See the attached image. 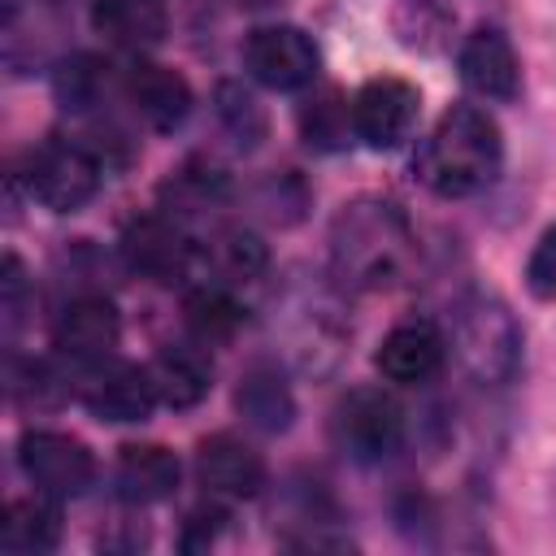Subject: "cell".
<instances>
[{"mask_svg": "<svg viewBox=\"0 0 556 556\" xmlns=\"http://www.w3.org/2000/svg\"><path fill=\"white\" fill-rule=\"evenodd\" d=\"M269 269V248L243 226H222L200 243V282L239 287Z\"/></svg>", "mask_w": 556, "mask_h": 556, "instance_id": "18", "label": "cell"}, {"mask_svg": "<svg viewBox=\"0 0 556 556\" xmlns=\"http://www.w3.org/2000/svg\"><path fill=\"white\" fill-rule=\"evenodd\" d=\"M126 100L135 109V117H143V126L169 135L187 122L191 113V87L178 70L161 65V61H135L126 70Z\"/></svg>", "mask_w": 556, "mask_h": 556, "instance_id": "15", "label": "cell"}, {"mask_svg": "<svg viewBox=\"0 0 556 556\" xmlns=\"http://www.w3.org/2000/svg\"><path fill=\"white\" fill-rule=\"evenodd\" d=\"M321 52L317 43L291 26V22H274V26H256L243 39V70L269 87V91H300L317 78Z\"/></svg>", "mask_w": 556, "mask_h": 556, "instance_id": "8", "label": "cell"}, {"mask_svg": "<svg viewBox=\"0 0 556 556\" xmlns=\"http://www.w3.org/2000/svg\"><path fill=\"white\" fill-rule=\"evenodd\" d=\"M152 374V387H156V400L165 408H195L208 387H213V361L204 352V343H169L152 356L148 365Z\"/></svg>", "mask_w": 556, "mask_h": 556, "instance_id": "17", "label": "cell"}, {"mask_svg": "<svg viewBox=\"0 0 556 556\" xmlns=\"http://www.w3.org/2000/svg\"><path fill=\"white\" fill-rule=\"evenodd\" d=\"M61 543V500L48 491H35L26 500H13L0 526L4 552H52Z\"/></svg>", "mask_w": 556, "mask_h": 556, "instance_id": "22", "label": "cell"}, {"mask_svg": "<svg viewBox=\"0 0 556 556\" xmlns=\"http://www.w3.org/2000/svg\"><path fill=\"white\" fill-rule=\"evenodd\" d=\"M91 26L117 48H156L165 39V0H91Z\"/></svg>", "mask_w": 556, "mask_h": 556, "instance_id": "21", "label": "cell"}, {"mask_svg": "<svg viewBox=\"0 0 556 556\" xmlns=\"http://www.w3.org/2000/svg\"><path fill=\"white\" fill-rule=\"evenodd\" d=\"M452 352L469 378H478L486 387L513 382V374L521 365V330H517V317L508 313V304L486 291L465 295L452 313Z\"/></svg>", "mask_w": 556, "mask_h": 556, "instance_id": "3", "label": "cell"}, {"mask_svg": "<svg viewBox=\"0 0 556 556\" xmlns=\"http://www.w3.org/2000/svg\"><path fill=\"white\" fill-rule=\"evenodd\" d=\"M239 4H248V9H261V4H278V0H239Z\"/></svg>", "mask_w": 556, "mask_h": 556, "instance_id": "32", "label": "cell"}, {"mask_svg": "<svg viewBox=\"0 0 556 556\" xmlns=\"http://www.w3.org/2000/svg\"><path fill=\"white\" fill-rule=\"evenodd\" d=\"M178 478H182V465L169 447L161 443H126L117 452V469H113V482H117V495L135 508L143 504H161L178 491Z\"/></svg>", "mask_w": 556, "mask_h": 556, "instance_id": "16", "label": "cell"}, {"mask_svg": "<svg viewBox=\"0 0 556 556\" xmlns=\"http://www.w3.org/2000/svg\"><path fill=\"white\" fill-rule=\"evenodd\" d=\"M104 87H109V61L91 52H74L52 70V96L65 113H87L91 104H100Z\"/></svg>", "mask_w": 556, "mask_h": 556, "instance_id": "24", "label": "cell"}, {"mask_svg": "<svg viewBox=\"0 0 556 556\" xmlns=\"http://www.w3.org/2000/svg\"><path fill=\"white\" fill-rule=\"evenodd\" d=\"M0 308H4V326L17 330L22 308H26V274L17 256H4V278H0Z\"/></svg>", "mask_w": 556, "mask_h": 556, "instance_id": "31", "label": "cell"}, {"mask_svg": "<svg viewBox=\"0 0 556 556\" xmlns=\"http://www.w3.org/2000/svg\"><path fill=\"white\" fill-rule=\"evenodd\" d=\"M74 395L83 400V408L96 421H109V426L143 421L161 404L148 365H130V361H113V356L83 365V374L74 378Z\"/></svg>", "mask_w": 556, "mask_h": 556, "instance_id": "7", "label": "cell"}, {"mask_svg": "<svg viewBox=\"0 0 556 556\" xmlns=\"http://www.w3.org/2000/svg\"><path fill=\"white\" fill-rule=\"evenodd\" d=\"M330 439L356 465H378L404 443V408L382 387H352L330 417Z\"/></svg>", "mask_w": 556, "mask_h": 556, "instance_id": "4", "label": "cell"}, {"mask_svg": "<svg viewBox=\"0 0 556 556\" xmlns=\"http://www.w3.org/2000/svg\"><path fill=\"white\" fill-rule=\"evenodd\" d=\"M500 161H504L500 126L473 104H452L439 117V126L421 139L413 169L434 195L465 200L495 182Z\"/></svg>", "mask_w": 556, "mask_h": 556, "instance_id": "2", "label": "cell"}, {"mask_svg": "<svg viewBox=\"0 0 556 556\" xmlns=\"http://www.w3.org/2000/svg\"><path fill=\"white\" fill-rule=\"evenodd\" d=\"M122 261L130 274L152 282H187L200 278V243L169 213H143L122 230Z\"/></svg>", "mask_w": 556, "mask_h": 556, "instance_id": "6", "label": "cell"}, {"mask_svg": "<svg viewBox=\"0 0 556 556\" xmlns=\"http://www.w3.org/2000/svg\"><path fill=\"white\" fill-rule=\"evenodd\" d=\"M456 65H460V83L482 100L508 104L521 91V65L500 26H478L473 35H465Z\"/></svg>", "mask_w": 556, "mask_h": 556, "instance_id": "14", "label": "cell"}, {"mask_svg": "<svg viewBox=\"0 0 556 556\" xmlns=\"http://www.w3.org/2000/svg\"><path fill=\"white\" fill-rule=\"evenodd\" d=\"M300 130H304L308 148L339 152V148L348 143V135H356V126H352V104H348L334 87H326V91H317V96L300 109Z\"/></svg>", "mask_w": 556, "mask_h": 556, "instance_id": "25", "label": "cell"}, {"mask_svg": "<svg viewBox=\"0 0 556 556\" xmlns=\"http://www.w3.org/2000/svg\"><path fill=\"white\" fill-rule=\"evenodd\" d=\"M13 395L22 400V404H35V408H52V404H61L70 391H74V382H65V374H56L48 361H26L17 374H13Z\"/></svg>", "mask_w": 556, "mask_h": 556, "instance_id": "28", "label": "cell"}, {"mask_svg": "<svg viewBox=\"0 0 556 556\" xmlns=\"http://www.w3.org/2000/svg\"><path fill=\"white\" fill-rule=\"evenodd\" d=\"M248 308L235 300V287H222V282H195L187 291V304H182V321L191 330L195 343L213 348V343H226L239 334Z\"/></svg>", "mask_w": 556, "mask_h": 556, "instance_id": "23", "label": "cell"}, {"mask_svg": "<svg viewBox=\"0 0 556 556\" xmlns=\"http://www.w3.org/2000/svg\"><path fill=\"white\" fill-rule=\"evenodd\" d=\"M17 465L35 482V491H48L56 500H74L96 482V456L87 443L61 430H26L17 439Z\"/></svg>", "mask_w": 556, "mask_h": 556, "instance_id": "9", "label": "cell"}, {"mask_svg": "<svg viewBox=\"0 0 556 556\" xmlns=\"http://www.w3.org/2000/svg\"><path fill=\"white\" fill-rule=\"evenodd\" d=\"M421 117V96L413 83L404 78H369L356 96H352V126H356V139L369 143V148H400L413 126Z\"/></svg>", "mask_w": 556, "mask_h": 556, "instance_id": "10", "label": "cell"}, {"mask_svg": "<svg viewBox=\"0 0 556 556\" xmlns=\"http://www.w3.org/2000/svg\"><path fill=\"white\" fill-rule=\"evenodd\" d=\"M443 356H447L443 330L426 317H408V321H400L382 334V343L374 352V365L387 382L417 387V382H430L443 369Z\"/></svg>", "mask_w": 556, "mask_h": 556, "instance_id": "12", "label": "cell"}, {"mask_svg": "<svg viewBox=\"0 0 556 556\" xmlns=\"http://www.w3.org/2000/svg\"><path fill=\"white\" fill-rule=\"evenodd\" d=\"M226 195H230L226 174H222L213 161H200V156H195V161L178 165V169L161 182V213H169L174 222L191 226L195 217L222 208Z\"/></svg>", "mask_w": 556, "mask_h": 556, "instance_id": "20", "label": "cell"}, {"mask_svg": "<svg viewBox=\"0 0 556 556\" xmlns=\"http://www.w3.org/2000/svg\"><path fill=\"white\" fill-rule=\"evenodd\" d=\"M222 526H226V508L217 504V500H208V504H195L187 517H182V534H178V547L182 552H204L217 534H222Z\"/></svg>", "mask_w": 556, "mask_h": 556, "instance_id": "30", "label": "cell"}, {"mask_svg": "<svg viewBox=\"0 0 556 556\" xmlns=\"http://www.w3.org/2000/svg\"><path fill=\"white\" fill-rule=\"evenodd\" d=\"M195 478L213 500H252L265 486V460L235 434H208L195 447Z\"/></svg>", "mask_w": 556, "mask_h": 556, "instance_id": "13", "label": "cell"}, {"mask_svg": "<svg viewBox=\"0 0 556 556\" xmlns=\"http://www.w3.org/2000/svg\"><path fill=\"white\" fill-rule=\"evenodd\" d=\"M100 156L74 139H43L22 165L30 200H39L52 213H78L100 191Z\"/></svg>", "mask_w": 556, "mask_h": 556, "instance_id": "5", "label": "cell"}, {"mask_svg": "<svg viewBox=\"0 0 556 556\" xmlns=\"http://www.w3.org/2000/svg\"><path fill=\"white\" fill-rule=\"evenodd\" d=\"M235 408H239V417H243L252 430H261V434H282V430L291 426V417H295V395H291V387H287V378H282L278 365L256 361V365H248V369L239 374Z\"/></svg>", "mask_w": 556, "mask_h": 556, "instance_id": "19", "label": "cell"}, {"mask_svg": "<svg viewBox=\"0 0 556 556\" xmlns=\"http://www.w3.org/2000/svg\"><path fill=\"white\" fill-rule=\"evenodd\" d=\"M526 287L534 300H556V226H547L526 261Z\"/></svg>", "mask_w": 556, "mask_h": 556, "instance_id": "29", "label": "cell"}, {"mask_svg": "<svg viewBox=\"0 0 556 556\" xmlns=\"http://www.w3.org/2000/svg\"><path fill=\"white\" fill-rule=\"evenodd\" d=\"M413 230L391 200H352L330 226V269L352 291H382L404 278Z\"/></svg>", "mask_w": 556, "mask_h": 556, "instance_id": "1", "label": "cell"}, {"mask_svg": "<svg viewBox=\"0 0 556 556\" xmlns=\"http://www.w3.org/2000/svg\"><path fill=\"white\" fill-rule=\"evenodd\" d=\"M217 122L222 130L239 143V148H256L265 139V109L256 104L252 91H243L239 83H217Z\"/></svg>", "mask_w": 556, "mask_h": 556, "instance_id": "26", "label": "cell"}, {"mask_svg": "<svg viewBox=\"0 0 556 556\" xmlns=\"http://www.w3.org/2000/svg\"><path fill=\"white\" fill-rule=\"evenodd\" d=\"M117 339H122V317H117L113 300L100 291H83V295L65 300L52 321V348L74 365H96V361L113 356Z\"/></svg>", "mask_w": 556, "mask_h": 556, "instance_id": "11", "label": "cell"}, {"mask_svg": "<svg viewBox=\"0 0 556 556\" xmlns=\"http://www.w3.org/2000/svg\"><path fill=\"white\" fill-rule=\"evenodd\" d=\"M452 30V9L443 0H400L395 4V35L408 48H439Z\"/></svg>", "mask_w": 556, "mask_h": 556, "instance_id": "27", "label": "cell"}]
</instances>
